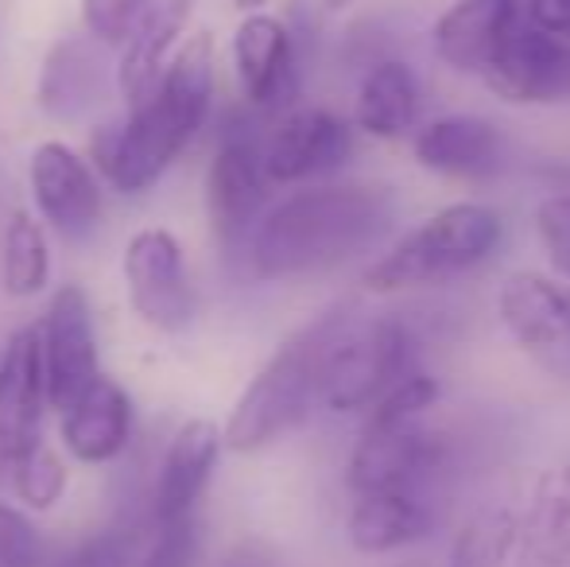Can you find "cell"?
<instances>
[{"mask_svg": "<svg viewBox=\"0 0 570 567\" xmlns=\"http://www.w3.org/2000/svg\"><path fill=\"white\" fill-rule=\"evenodd\" d=\"M396 198L373 183H323L287 195L248 234L256 281H299L353 261L392 226Z\"/></svg>", "mask_w": 570, "mask_h": 567, "instance_id": "cell-1", "label": "cell"}, {"mask_svg": "<svg viewBox=\"0 0 570 567\" xmlns=\"http://www.w3.org/2000/svg\"><path fill=\"white\" fill-rule=\"evenodd\" d=\"M214 109V36L198 31L171 55L159 86L90 140V164L120 195L151 190L187 151Z\"/></svg>", "mask_w": 570, "mask_h": 567, "instance_id": "cell-2", "label": "cell"}, {"mask_svg": "<svg viewBox=\"0 0 570 567\" xmlns=\"http://www.w3.org/2000/svg\"><path fill=\"white\" fill-rule=\"evenodd\" d=\"M342 311H326L311 326H303L295 339H287L268 362L261 365L245 393L233 404L226 428H222V443L237 454H256L264 447L279 443L292 436L311 409L318 404V365H323V346L331 339L334 323Z\"/></svg>", "mask_w": 570, "mask_h": 567, "instance_id": "cell-3", "label": "cell"}, {"mask_svg": "<svg viewBox=\"0 0 570 567\" xmlns=\"http://www.w3.org/2000/svg\"><path fill=\"white\" fill-rule=\"evenodd\" d=\"M504 222L485 203H451L415 229H407L389 253L373 261L361 276L365 292L396 295L446 284L478 268L501 250Z\"/></svg>", "mask_w": 570, "mask_h": 567, "instance_id": "cell-4", "label": "cell"}, {"mask_svg": "<svg viewBox=\"0 0 570 567\" xmlns=\"http://www.w3.org/2000/svg\"><path fill=\"white\" fill-rule=\"evenodd\" d=\"M415 362V339L400 319H338L318 365V404L338 417L368 412L392 385L407 378Z\"/></svg>", "mask_w": 570, "mask_h": 567, "instance_id": "cell-5", "label": "cell"}, {"mask_svg": "<svg viewBox=\"0 0 570 567\" xmlns=\"http://www.w3.org/2000/svg\"><path fill=\"white\" fill-rule=\"evenodd\" d=\"M120 276H125L128 303L144 326L159 334H179L195 323V284L171 229H136L120 257Z\"/></svg>", "mask_w": 570, "mask_h": 567, "instance_id": "cell-6", "label": "cell"}, {"mask_svg": "<svg viewBox=\"0 0 570 567\" xmlns=\"http://www.w3.org/2000/svg\"><path fill=\"white\" fill-rule=\"evenodd\" d=\"M497 311L512 342L570 389V287L543 273H512L501 284Z\"/></svg>", "mask_w": 570, "mask_h": 567, "instance_id": "cell-7", "label": "cell"}, {"mask_svg": "<svg viewBox=\"0 0 570 567\" xmlns=\"http://www.w3.org/2000/svg\"><path fill=\"white\" fill-rule=\"evenodd\" d=\"M39 362H43L47 409L59 412L101 373L94 311L78 284H62L47 303L39 326Z\"/></svg>", "mask_w": 570, "mask_h": 567, "instance_id": "cell-8", "label": "cell"}, {"mask_svg": "<svg viewBox=\"0 0 570 567\" xmlns=\"http://www.w3.org/2000/svg\"><path fill=\"white\" fill-rule=\"evenodd\" d=\"M485 86L509 106H551L570 98V39L520 20L504 36L489 67Z\"/></svg>", "mask_w": 570, "mask_h": 567, "instance_id": "cell-9", "label": "cell"}, {"mask_svg": "<svg viewBox=\"0 0 570 567\" xmlns=\"http://www.w3.org/2000/svg\"><path fill=\"white\" fill-rule=\"evenodd\" d=\"M28 187L39 218L67 237H86L106 211V187L94 164L62 140H43L28 156Z\"/></svg>", "mask_w": 570, "mask_h": 567, "instance_id": "cell-10", "label": "cell"}, {"mask_svg": "<svg viewBox=\"0 0 570 567\" xmlns=\"http://www.w3.org/2000/svg\"><path fill=\"white\" fill-rule=\"evenodd\" d=\"M443 436L428 424H400V428H373L365 424L353 443L345 482L353 493H415L443 462Z\"/></svg>", "mask_w": 570, "mask_h": 567, "instance_id": "cell-11", "label": "cell"}, {"mask_svg": "<svg viewBox=\"0 0 570 567\" xmlns=\"http://www.w3.org/2000/svg\"><path fill=\"white\" fill-rule=\"evenodd\" d=\"M353 129L331 109H292L261 140V164L272 187L331 175L350 159Z\"/></svg>", "mask_w": 570, "mask_h": 567, "instance_id": "cell-12", "label": "cell"}, {"mask_svg": "<svg viewBox=\"0 0 570 567\" xmlns=\"http://www.w3.org/2000/svg\"><path fill=\"white\" fill-rule=\"evenodd\" d=\"M268 187L272 183L261 164V140L237 129L226 133L206 167V211H210L214 234L226 245L248 242Z\"/></svg>", "mask_w": 570, "mask_h": 567, "instance_id": "cell-13", "label": "cell"}, {"mask_svg": "<svg viewBox=\"0 0 570 567\" xmlns=\"http://www.w3.org/2000/svg\"><path fill=\"white\" fill-rule=\"evenodd\" d=\"M47 385L43 362H39V331L20 326L4 342L0 354V478L12 475V467L31 451L43 428Z\"/></svg>", "mask_w": 570, "mask_h": 567, "instance_id": "cell-14", "label": "cell"}, {"mask_svg": "<svg viewBox=\"0 0 570 567\" xmlns=\"http://www.w3.org/2000/svg\"><path fill=\"white\" fill-rule=\"evenodd\" d=\"M233 67H237L240 94L253 109L276 114L299 90L295 75V43L279 16L248 12L233 31Z\"/></svg>", "mask_w": 570, "mask_h": 567, "instance_id": "cell-15", "label": "cell"}, {"mask_svg": "<svg viewBox=\"0 0 570 567\" xmlns=\"http://www.w3.org/2000/svg\"><path fill=\"white\" fill-rule=\"evenodd\" d=\"M222 428L214 420H187L171 436L159 462L156 490H151V525H171L195 517L206 486L222 459Z\"/></svg>", "mask_w": 570, "mask_h": 567, "instance_id": "cell-16", "label": "cell"}, {"mask_svg": "<svg viewBox=\"0 0 570 567\" xmlns=\"http://www.w3.org/2000/svg\"><path fill=\"white\" fill-rule=\"evenodd\" d=\"M59 436L70 459L86 462V467H106L125 454L128 439H132V397L125 393L120 381L98 373L62 409Z\"/></svg>", "mask_w": 570, "mask_h": 567, "instance_id": "cell-17", "label": "cell"}, {"mask_svg": "<svg viewBox=\"0 0 570 567\" xmlns=\"http://www.w3.org/2000/svg\"><path fill=\"white\" fill-rule=\"evenodd\" d=\"M190 16H195V0H148L140 20L120 43L117 90L128 109H136L159 86L183 31L190 28Z\"/></svg>", "mask_w": 570, "mask_h": 567, "instance_id": "cell-18", "label": "cell"}, {"mask_svg": "<svg viewBox=\"0 0 570 567\" xmlns=\"http://www.w3.org/2000/svg\"><path fill=\"white\" fill-rule=\"evenodd\" d=\"M517 23L520 0H454L431 28V43L458 75H481Z\"/></svg>", "mask_w": 570, "mask_h": 567, "instance_id": "cell-19", "label": "cell"}, {"mask_svg": "<svg viewBox=\"0 0 570 567\" xmlns=\"http://www.w3.org/2000/svg\"><path fill=\"white\" fill-rule=\"evenodd\" d=\"M504 159V137L493 121L446 114L415 133V164L451 179H481Z\"/></svg>", "mask_w": 570, "mask_h": 567, "instance_id": "cell-20", "label": "cell"}, {"mask_svg": "<svg viewBox=\"0 0 570 567\" xmlns=\"http://www.w3.org/2000/svg\"><path fill=\"white\" fill-rule=\"evenodd\" d=\"M435 517L415 493L384 490V493H353L345 537L361 556H392L407 545L431 537Z\"/></svg>", "mask_w": 570, "mask_h": 567, "instance_id": "cell-21", "label": "cell"}, {"mask_svg": "<svg viewBox=\"0 0 570 567\" xmlns=\"http://www.w3.org/2000/svg\"><path fill=\"white\" fill-rule=\"evenodd\" d=\"M517 567H570V462L535 478L520 517Z\"/></svg>", "mask_w": 570, "mask_h": 567, "instance_id": "cell-22", "label": "cell"}, {"mask_svg": "<svg viewBox=\"0 0 570 567\" xmlns=\"http://www.w3.org/2000/svg\"><path fill=\"white\" fill-rule=\"evenodd\" d=\"M420 121V78L404 59H384L368 67V75L357 86V106L353 125L365 137L400 140Z\"/></svg>", "mask_w": 570, "mask_h": 567, "instance_id": "cell-23", "label": "cell"}, {"mask_svg": "<svg viewBox=\"0 0 570 567\" xmlns=\"http://www.w3.org/2000/svg\"><path fill=\"white\" fill-rule=\"evenodd\" d=\"M98 98V62L86 39H62L47 55L43 78H39V106L59 121L82 114Z\"/></svg>", "mask_w": 570, "mask_h": 567, "instance_id": "cell-24", "label": "cell"}, {"mask_svg": "<svg viewBox=\"0 0 570 567\" xmlns=\"http://www.w3.org/2000/svg\"><path fill=\"white\" fill-rule=\"evenodd\" d=\"M0 281L12 300H31L51 281V245H47L43 222H36V214L16 211L8 218Z\"/></svg>", "mask_w": 570, "mask_h": 567, "instance_id": "cell-25", "label": "cell"}, {"mask_svg": "<svg viewBox=\"0 0 570 567\" xmlns=\"http://www.w3.org/2000/svg\"><path fill=\"white\" fill-rule=\"evenodd\" d=\"M520 517L509 506L478 509L458 529L451 545V567H509L517 556Z\"/></svg>", "mask_w": 570, "mask_h": 567, "instance_id": "cell-26", "label": "cell"}, {"mask_svg": "<svg viewBox=\"0 0 570 567\" xmlns=\"http://www.w3.org/2000/svg\"><path fill=\"white\" fill-rule=\"evenodd\" d=\"M8 478H12L16 498H20L23 506L31 509V514H47V509L59 506L62 493H67L70 470H67V462H62L59 451L36 443L20 462H16Z\"/></svg>", "mask_w": 570, "mask_h": 567, "instance_id": "cell-27", "label": "cell"}, {"mask_svg": "<svg viewBox=\"0 0 570 567\" xmlns=\"http://www.w3.org/2000/svg\"><path fill=\"white\" fill-rule=\"evenodd\" d=\"M439 381L431 373H407L400 385H392L373 409L365 412V424L373 428H400V424H423L431 409L439 404Z\"/></svg>", "mask_w": 570, "mask_h": 567, "instance_id": "cell-28", "label": "cell"}, {"mask_svg": "<svg viewBox=\"0 0 570 567\" xmlns=\"http://www.w3.org/2000/svg\"><path fill=\"white\" fill-rule=\"evenodd\" d=\"M148 0H82V28L94 43L120 47Z\"/></svg>", "mask_w": 570, "mask_h": 567, "instance_id": "cell-29", "label": "cell"}, {"mask_svg": "<svg viewBox=\"0 0 570 567\" xmlns=\"http://www.w3.org/2000/svg\"><path fill=\"white\" fill-rule=\"evenodd\" d=\"M0 567H43V540L23 509L0 501Z\"/></svg>", "mask_w": 570, "mask_h": 567, "instance_id": "cell-30", "label": "cell"}, {"mask_svg": "<svg viewBox=\"0 0 570 567\" xmlns=\"http://www.w3.org/2000/svg\"><path fill=\"white\" fill-rule=\"evenodd\" d=\"M535 234H540V245L548 253L551 268L570 287V190L543 198L540 211H535Z\"/></svg>", "mask_w": 570, "mask_h": 567, "instance_id": "cell-31", "label": "cell"}, {"mask_svg": "<svg viewBox=\"0 0 570 567\" xmlns=\"http://www.w3.org/2000/svg\"><path fill=\"white\" fill-rule=\"evenodd\" d=\"M198 553L195 517L171 525H151V545L132 567H190Z\"/></svg>", "mask_w": 570, "mask_h": 567, "instance_id": "cell-32", "label": "cell"}, {"mask_svg": "<svg viewBox=\"0 0 570 567\" xmlns=\"http://www.w3.org/2000/svg\"><path fill=\"white\" fill-rule=\"evenodd\" d=\"M528 23L570 39V0H528Z\"/></svg>", "mask_w": 570, "mask_h": 567, "instance_id": "cell-33", "label": "cell"}, {"mask_svg": "<svg viewBox=\"0 0 570 567\" xmlns=\"http://www.w3.org/2000/svg\"><path fill=\"white\" fill-rule=\"evenodd\" d=\"M233 4H237V8H240V12H245V16H248V12H261V8H264V4H268V0H233Z\"/></svg>", "mask_w": 570, "mask_h": 567, "instance_id": "cell-34", "label": "cell"}, {"mask_svg": "<svg viewBox=\"0 0 570 567\" xmlns=\"http://www.w3.org/2000/svg\"><path fill=\"white\" fill-rule=\"evenodd\" d=\"M350 4H357V0H326V8H331V12H342V8H350Z\"/></svg>", "mask_w": 570, "mask_h": 567, "instance_id": "cell-35", "label": "cell"}, {"mask_svg": "<svg viewBox=\"0 0 570 567\" xmlns=\"http://www.w3.org/2000/svg\"><path fill=\"white\" fill-rule=\"evenodd\" d=\"M396 567H428V564H420V560H404V564H396Z\"/></svg>", "mask_w": 570, "mask_h": 567, "instance_id": "cell-36", "label": "cell"}]
</instances>
